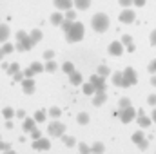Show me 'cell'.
<instances>
[{
	"label": "cell",
	"mask_w": 156,
	"mask_h": 154,
	"mask_svg": "<svg viewBox=\"0 0 156 154\" xmlns=\"http://www.w3.org/2000/svg\"><path fill=\"white\" fill-rule=\"evenodd\" d=\"M105 102H107L105 91H96V93L93 94V105H94V107H100V105H104Z\"/></svg>",
	"instance_id": "14"
},
{
	"label": "cell",
	"mask_w": 156,
	"mask_h": 154,
	"mask_svg": "<svg viewBox=\"0 0 156 154\" xmlns=\"http://www.w3.org/2000/svg\"><path fill=\"white\" fill-rule=\"evenodd\" d=\"M69 76V82H71V85H82V82H83V78L82 75L78 73V71H73L71 75H67Z\"/></svg>",
	"instance_id": "17"
},
{
	"label": "cell",
	"mask_w": 156,
	"mask_h": 154,
	"mask_svg": "<svg viewBox=\"0 0 156 154\" xmlns=\"http://www.w3.org/2000/svg\"><path fill=\"white\" fill-rule=\"evenodd\" d=\"M118 4H120L122 7H129V5L133 4V0H118Z\"/></svg>",
	"instance_id": "49"
},
{
	"label": "cell",
	"mask_w": 156,
	"mask_h": 154,
	"mask_svg": "<svg viewBox=\"0 0 156 154\" xmlns=\"http://www.w3.org/2000/svg\"><path fill=\"white\" fill-rule=\"evenodd\" d=\"M107 51H109L111 56H122L123 54V44L122 42H111L109 47H107Z\"/></svg>",
	"instance_id": "11"
},
{
	"label": "cell",
	"mask_w": 156,
	"mask_h": 154,
	"mask_svg": "<svg viewBox=\"0 0 156 154\" xmlns=\"http://www.w3.org/2000/svg\"><path fill=\"white\" fill-rule=\"evenodd\" d=\"M24 71H18V73H15V75H13V82H22V80H24Z\"/></svg>",
	"instance_id": "42"
},
{
	"label": "cell",
	"mask_w": 156,
	"mask_h": 154,
	"mask_svg": "<svg viewBox=\"0 0 156 154\" xmlns=\"http://www.w3.org/2000/svg\"><path fill=\"white\" fill-rule=\"evenodd\" d=\"M26 37H27V33H26V31H16V35H15L16 42H18V40H22V38H26Z\"/></svg>",
	"instance_id": "46"
},
{
	"label": "cell",
	"mask_w": 156,
	"mask_h": 154,
	"mask_svg": "<svg viewBox=\"0 0 156 154\" xmlns=\"http://www.w3.org/2000/svg\"><path fill=\"white\" fill-rule=\"evenodd\" d=\"M62 71H64L66 75H71V73L75 71V64H73V62H66V64H62Z\"/></svg>",
	"instance_id": "31"
},
{
	"label": "cell",
	"mask_w": 156,
	"mask_h": 154,
	"mask_svg": "<svg viewBox=\"0 0 156 154\" xmlns=\"http://www.w3.org/2000/svg\"><path fill=\"white\" fill-rule=\"evenodd\" d=\"M133 4H134L136 7H144V5H145V0H133Z\"/></svg>",
	"instance_id": "51"
},
{
	"label": "cell",
	"mask_w": 156,
	"mask_h": 154,
	"mask_svg": "<svg viewBox=\"0 0 156 154\" xmlns=\"http://www.w3.org/2000/svg\"><path fill=\"white\" fill-rule=\"evenodd\" d=\"M138 83V75H136V71L133 69V67H127L125 71H123V83H122V87H133V85H136Z\"/></svg>",
	"instance_id": "5"
},
{
	"label": "cell",
	"mask_w": 156,
	"mask_h": 154,
	"mask_svg": "<svg viewBox=\"0 0 156 154\" xmlns=\"http://www.w3.org/2000/svg\"><path fill=\"white\" fill-rule=\"evenodd\" d=\"M44 69H45L47 73H55V71H56V62H55V60H47L45 65H44Z\"/></svg>",
	"instance_id": "30"
},
{
	"label": "cell",
	"mask_w": 156,
	"mask_h": 154,
	"mask_svg": "<svg viewBox=\"0 0 156 154\" xmlns=\"http://www.w3.org/2000/svg\"><path fill=\"white\" fill-rule=\"evenodd\" d=\"M29 134H31V138H33V140H38V138H42V131H38L37 127H35V129H33Z\"/></svg>",
	"instance_id": "40"
},
{
	"label": "cell",
	"mask_w": 156,
	"mask_h": 154,
	"mask_svg": "<svg viewBox=\"0 0 156 154\" xmlns=\"http://www.w3.org/2000/svg\"><path fill=\"white\" fill-rule=\"evenodd\" d=\"M4 56H5V54H4V51H2V49H0V62H2V60H4Z\"/></svg>",
	"instance_id": "57"
},
{
	"label": "cell",
	"mask_w": 156,
	"mask_h": 154,
	"mask_svg": "<svg viewBox=\"0 0 156 154\" xmlns=\"http://www.w3.org/2000/svg\"><path fill=\"white\" fill-rule=\"evenodd\" d=\"M147 69H149V73H151V75H156V58L149 64V67H147Z\"/></svg>",
	"instance_id": "45"
},
{
	"label": "cell",
	"mask_w": 156,
	"mask_h": 154,
	"mask_svg": "<svg viewBox=\"0 0 156 154\" xmlns=\"http://www.w3.org/2000/svg\"><path fill=\"white\" fill-rule=\"evenodd\" d=\"M9 35H11V31H9V27H7L5 24H0V44H4V42H7V38H9Z\"/></svg>",
	"instance_id": "18"
},
{
	"label": "cell",
	"mask_w": 156,
	"mask_h": 154,
	"mask_svg": "<svg viewBox=\"0 0 156 154\" xmlns=\"http://www.w3.org/2000/svg\"><path fill=\"white\" fill-rule=\"evenodd\" d=\"M89 120H91V118H89L87 113H80V114L76 116V121L80 123V125H87V123H89Z\"/></svg>",
	"instance_id": "29"
},
{
	"label": "cell",
	"mask_w": 156,
	"mask_h": 154,
	"mask_svg": "<svg viewBox=\"0 0 156 154\" xmlns=\"http://www.w3.org/2000/svg\"><path fill=\"white\" fill-rule=\"evenodd\" d=\"M100 76H104V78H107L109 75H111V69L107 67V65H98V71H96Z\"/></svg>",
	"instance_id": "33"
},
{
	"label": "cell",
	"mask_w": 156,
	"mask_h": 154,
	"mask_svg": "<svg viewBox=\"0 0 156 154\" xmlns=\"http://www.w3.org/2000/svg\"><path fill=\"white\" fill-rule=\"evenodd\" d=\"M44 37V33H42V29H33L31 33H29V38L33 40V44H38L40 40Z\"/></svg>",
	"instance_id": "24"
},
{
	"label": "cell",
	"mask_w": 156,
	"mask_h": 154,
	"mask_svg": "<svg viewBox=\"0 0 156 154\" xmlns=\"http://www.w3.org/2000/svg\"><path fill=\"white\" fill-rule=\"evenodd\" d=\"M0 49L4 51V54H9V53H13V49H15V45H13V44H9V42H4V45H2Z\"/></svg>",
	"instance_id": "34"
},
{
	"label": "cell",
	"mask_w": 156,
	"mask_h": 154,
	"mask_svg": "<svg viewBox=\"0 0 156 154\" xmlns=\"http://www.w3.org/2000/svg\"><path fill=\"white\" fill-rule=\"evenodd\" d=\"M149 40H151V45H154V47H156V29H153V33H151Z\"/></svg>",
	"instance_id": "50"
},
{
	"label": "cell",
	"mask_w": 156,
	"mask_h": 154,
	"mask_svg": "<svg viewBox=\"0 0 156 154\" xmlns=\"http://www.w3.org/2000/svg\"><path fill=\"white\" fill-rule=\"evenodd\" d=\"M89 82L94 85V89H96V91H105V87H107V85H105V78L100 76L98 73H96V75H93V76L89 78Z\"/></svg>",
	"instance_id": "9"
},
{
	"label": "cell",
	"mask_w": 156,
	"mask_h": 154,
	"mask_svg": "<svg viewBox=\"0 0 156 154\" xmlns=\"http://www.w3.org/2000/svg\"><path fill=\"white\" fill-rule=\"evenodd\" d=\"M151 118H153V121H154V123H156V107H154V109H153V114H151Z\"/></svg>",
	"instance_id": "55"
},
{
	"label": "cell",
	"mask_w": 156,
	"mask_h": 154,
	"mask_svg": "<svg viewBox=\"0 0 156 154\" xmlns=\"http://www.w3.org/2000/svg\"><path fill=\"white\" fill-rule=\"evenodd\" d=\"M118 105H120V109H125V107H129V105H131V100L123 96V98H120V102H118Z\"/></svg>",
	"instance_id": "37"
},
{
	"label": "cell",
	"mask_w": 156,
	"mask_h": 154,
	"mask_svg": "<svg viewBox=\"0 0 156 154\" xmlns=\"http://www.w3.org/2000/svg\"><path fill=\"white\" fill-rule=\"evenodd\" d=\"M136 121H138V125H140L142 129H147V127L153 123V118H151V116H147V114H144V111H138Z\"/></svg>",
	"instance_id": "12"
},
{
	"label": "cell",
	"mask_w": 156,
	"mask_h": 154,
	"mask_svg": "<svg viewBox=\"0 0 156 154\" xmlns=\"http://www.w3.org/2000/svg\"><path fill=\"white\" fill-rule=\"evenodd\" d=\"M78 151H80V154H91V145H87V143H78Z\"/></svg>",
	"instance_id": "35"
},
{
	"label": "cell",
	"mask_w": 156,
	"mask_h": 154,
	"mask_svg": "<svg viewBox=\"0 0 156 154\" xmlns=\"http://www.w3.org/2000/svg\"><path fill=\"white\" fill-rule=\"evenodd\" d=\"M18 71H20V65H18L16 62H13V64H9V65H7V75H9V76H13V75H15V73H18Z\"/></svg>",
	"instance_id": "32"
},
{
	"label": "cell",
	"mask_w": 156,
	"mask_h": 154,
	"mask_svg": "<svg viewBox=\"0 0 156 154\" xmlns=\"http://www.w3.org/2000/svg\"><path fill=\"white\" fill-rule=\"evenodd\" d=\"M33 149H35V151H49V149H51V142L42 136L38 140H33Z\"/></svg>",
	"instance_id": "10"
},
{
	"label": "cell",
	"mask_w": 156,
	"mask_h": 154,
	"mask_svg": "<svg viewBox=\"0 0 156 154\" xmlns=\"http://www.w3.org/2000/svg\"><path fill=\"white\" fill-rule=\"evenodd\" d=\"M105 152V145L102 142H94L91 145V154H104Z\"/></svg>",
	"instance_id": "19"
},
{
	"label": "cell",
	"mask_w": 156,
	"mask_h": 154,
	"mask_svg": "<svg viewBox=\"0 0 156 154\" xmlns=\"http://www.w3.org/2000/svg\"><path fill=\"white\" fill-rule=\"evenodd\" d=\"M47 132H49V136H53V138H62V136L66 134V125H64L62 121L55 120V121H51V123L47 125Z\"/></svg>",
	"instance_id": "4"
},
{
	"label": "cell",
	"mask_w": 156,
	"mask_h": 154,
	"mask_svg": "<svg viewBox=\"0 0 156 154\" xmlns=\"http://www.w3.org/2000/svg\"><path fill=\"white\" fill-rule=\"evenodd\" d=\"M33 45H35V44H33V40L29 38V35H27L26 38L18 40V42L15 44V49H16V51H20V53H24V51H31V49H33Z\"/></svg>",
	"instance_id": "7"
},
{
	"label": "cell",
	"mask_w": 156,
	"mask_h": 154,
	"mask_svg": "<svg viewBox=\"0 0 156 154\" xmlns=\"http://www.w3.org/2000/svg\"><path fill=\"white\" fill-rule=\"evenodd\" d=\"M7 149H11V147H9V143H7V142H2V140H0V151L4 152V151H7Z\"/></svg>",
	"instance_id": "48"
},
{
	"label": "cell",
	"mask_w": 156,
	"mask_h": 154,
	"mask_svg": "<svg viewBox=\"0 0 156 154\" xmlns=\"http://www.w3.org/2000/svg\"><path fill=\"white\" fill-rule=\"evenodd\" d=\"M147 103L153 105V107H156V94H149V96H147Z\"/></svg>",
	"instance_id": "44"
},
{
	"label": "cell",
	"mask_w": 156,
	"mask_h": 154,
	"mask_svg": "<svg viewBox=\"0 0 156 154\" xmlns=\"http://www.w3.org/2000/svg\"><path fill=\"white\" fill-rule=\"evenodd\" d=\"M118 18H120V22H122V24H133V22L136 20V13H134L133 9H129V7H125V9L120 13V16H118Z\"/></svg>",
	"instance_id": "8"
},
{
	"label": "cell",
	"mask_w": 156,
	"mask_h": 154,
	"mask_svg": "<svg viewBox=\"0 0 156 154\" xmlns=\"http://www.w3.org/2000/svg\"><path fill=\"white\" fill-rule=\"evenodd\" d=\"M29 67H31V69L35 71V75H37V73H42V71H45V69H44V65H42L40 62H33V64H31Z\"/></svg>",
	"instance_id": "36"
},
{
	"label": "cell",
	"mask_w": 156,
	"mask_h": 154,
	"mask_svg": "<svg viewBox=\"0 0 156 154\" xmlns=\"http://www.w3.org/2000/svg\"><path fill=\"white\" fill-rule=\"evenodd\" d=\"M73 4H75V7L80 9V11H85V9L91 7V0H73Z\"/></svg>",
	"instance_id": "20"
},
{
	"label": "cell",
	"mask_w": 156,
	"mask_h": 154,
	"mask_svg": "<svg viewBox=\"0 0 156 154\" xmlns=\"http://www.w3.org/2000/svg\"><path fill=\"white\" fill-rule=\"evenodd\" d=\"M53 4L58 11H67V9H71L73 0H53Z\"/></svg>",
	"instance_id": "15"
},
{
	"label": "cell",
	"mask_w": 156,
	"mask_h": 154,
	"mask_svg": "<svg viewBox=\"0 0 156 154\" xmlns=\"http://www.w3.org/2000/svg\"><path fill=\"white\" fill-rule=\"evenodd\" d=\"M2 116H4L5 120H11L13 116H16V111H15L13 107H4V109H2Z\"/></svg>",
	"instance_id": "26"
},
{
	"label": "cell",
	"mask_w": 156,
	"mask_h": 154,
	"mask_svg": "<svg viewBox=\"0 0 156 154\" xmlns=\"http://www.w3.org/2000/svg\"><path fill=\"white\" fill-rule=\"evenodd\" d=\"M125 49H127L129 53H134V51H136V45H134V44H131V45H127Z\"/></svg>",
	"instance_id": "53"
},
{
	"label": "cell",
	"mask_w": 156,
	"mask_h": 154,
	"mask_svg": "<svg viewBox=\"0 0 156 154\" xmlns=\"http://www.w3.org/2000/svg\"><path fill=\"white\" fill-rule=\"evenodd\" d=\"M24 76H26V78H33V76H35V71H33L31 67H27V69L24 71Z\"/></svg>",
	"instance_id": "47"
},
{
	"label": "cell",
	"mask_w": 156,
	"mask_h": 154,
	"mask_svg": "<svg viewBox=\"0 0 156 154\" xmlns=\"http://www.w3.org/2000/svg\"><path fill=\"white\" fill-rule=\"evenodd\" d=\"M62 142H64V145H66V147H69V149L78 145L76 138H75V136H67V134H64V136H62Z\"/></svg>",
	"instance_id": "22"
},
{
	"label": "cell",
	"mask_w": 156,
	"mask_h": 154,
	"mask_svg": "<svg viewBox=\"0 0 156 154\" xmlns=\"http://www.w3.org/2000/svg\"><path fill=\"white\" fill-rule=\"evenodd\" d=\"M66 18H67V20H75V18H76V13H75L73 9H67V11H66Z\"/></svg>",
	"instance_id": "43"
},
{
	"label": "cell",
	"mask_w": 156,
	"mask_h": 154,
	"mask_svg": "<svg viewBox=\"0 0 156 154\" xmlns=\"http://www.w3.org/2000/svg\"><path fill=\"white\" fill-rule=\"evenodd\" d=\"M113 83L116 85V87H122V83H123V73H115L113 75Z\"/></svg>",
	"instance_id": "28"
},
{
	"label": "cell",
	"mask_w": 156,
	"mask_h": 154,
	"mask_svg": "<svg viewBox=\"0 0 156 154\" xmlns=\"http://www.w3.org/2000/svg\"><path fill=\"white\" fill-rule=\"evenodd\" d=\"M83 24H80V22H75L73 20V24H71V27L66 31V40L69 42V44H76L80 40L83 38Z\"/></svg>",
	"instance_id": "1"
},
{
	"label": "cell",
	"mask_w": 156,
	"mask_h": 154,
	"mask_svg": "<svg viewBox=\"0 0 156 154\" xmlns=\"http://www.w3.org/2000/svg\"><path fill=\"white\" fill-rule=\"evenodd\" d=\"M122 44H123L125 47H127V45H131V44H134V42H133V37H129V35H123V37H122Z\"/></svg>",
	"instance_id": "39"
},
{
	"label": "cell",
	"mask_w": 156,
	"mask_h": 154,
	"mask_svg": "<svg viewBox=\"0 0 156 154\" xmlns=\"http://www.w3.org/2000/svg\"><path fill=\"white\" fill-rule=\"evenodd\" d=\"M151 85H154V87H156V75L151 76Z\"/></svg>",
	"instance_id": "54"
},
{
	"label": "cell",
	"mask_w": 156,
	"mask_h": 154,
	"mask_svg": "<svg viewBox=\"0 0 156 154\" xmlns=\"http://www.w3.org/2000/svg\"><path fill=\"white\" fill-rule=\"evenodd\" d=\"M136 116H138V111H136L133 105H129V107H125V109H120V111H118V118H120V121H122V123H131V121H134V120H136Z\"/></svg>",
	"instance_id": "3"
},
{
	"label": "cell",
	"mask_w": 156,
	"mask_h": 154,
	"mask_svg": "<svg viewBox=\"0 0 156 154\" xmlns=\"http://www.w3.org/2000/svg\"><path fill=\"white\" fill-rule=\"evenodd\" d=\"M35 120H37V123H44L45 120H47V111H44V109H38L37 113H35V116H33Z\"/></svg>",
	"instance_id": "25"
},
{
	"label": "cell",
	"mask_w": 156,
	"mask_h": 154,
	"mask_svg": "<svg viewBox=\"0 0 156 154\" xmlns=\"http://www.w3.org/2000/svg\"><path fill=\"white\" fill-rule=\"evenodd\" d=\"M16 116H18L20 120H24V118H26V111H24V109H18V111H16Z\"/></svg>",
	"instance_id": "52"
},
{
	"label": "cell",
	"mask_w": 156,
	"mask_h": 154,
	"mask_svg": "<svg viewBox=\"0 0 156 154\" xmlns=\"http://www.w3.org/2000/svg\"><path fill=\"white\" fill-rule=\"evenodd\" d=\"M71 24H73V20H67V18H66V20L62 22V26H60V27H62V31L66 33V31H67V29L71 27Z\"/></svg>",
	"instance_id": "41"
},
{
	"label": "cell",
	"mask_w": 156,
	"mask_h": 154,
	"mask_svg": "<svg viewBox=\"0 0 156 154\" xmlns=\"http://www.w3.org/2000/svg\"><path fill=\"white\" fill-rule=\"evenodd\" d=\"M49 20H51V24H53V26H62V22L66 20V16H64L62 13H53Z\"/></svg>",
	"instance_id": "21"
},
{
	"label": "cell",
	"mask_w": 156,
	"mask_h": 154,
	"mask_svg": "<svg viewBox=\"0 0 156 154\" xmlns=\"http://www.w3.org/2000/svg\"><path fill=\"white\" fill-rule=\"evenodd\" d=\"M22 127H24V131H26V132H31V131L37 127V120H35V118H27V116H26V118H24Z\"/></svg>",
	"instance_id": "16"
},
{
	"label": "cell",
	"mask_w": 156,
	"mask_h": 154,
	"mask_svg": "<svg viewBox=\"0 0 156 154\" xmlns=\"http://www.w3.org/2000/svg\"><path fill=\"white\" fill-rule=\"evenodd\" d=\"M53 58H55V51H53V49H47V51L44 53V60L47 62V60H53Z\"/></svg>",
	"instance_id": "38"
},
{
	"label": "cell",
	"mask_w": 156,
	"mask_h": 154,
	"mask_svg": "<svg viewBox=\"0 0 156 154\" xmlns=\"http://www.w3.org/2000/svg\"><path fill=\"white\" fill-rule=\"evenodd\" d=\"M131 140L138 145V149H140V151H145V149H147V145H149V143H147V140H145V136H144V131H136V132L131 136Z\"/></svg>",
	"instance_id": "6"
},
{
	"label": "cell",
	"mask_w": 156,
	"mask_h": 154,
	"mask_svg": "<svg viewBox=\"0 0 156 154\" xmlns=\"http://www.w3.org/2000/svg\"><path fill=\"white\" fill-rule=\"evenodd\" d=\"M47 114L51 116V118H55V120H58V118L62 116V109H60V107H51V109L47 111Z\"/></svg>",
	"instance_id": "27"
},
{
	"label": "cell",
	"mask_w": 156,
	"mask_h": 154,
	"mask_svg": "<svg viewBox=\"0 0 156 154\" xmlns=\"http://www.w3.org/2000/svg\"><path fill=\"white\" fill-rule=\"evenodd\" d=\"M4 154H16L13 149H7V151H4Z\"/></svg>",
	"instance_id": "56"
},
{
	"label": "cell",
	"mask_w": 156,
	"mask_h": 154,
	"mask_svg": "<svg viewBox=\"0 0 156 154\" xmlns=\"http://www.w3.org/2000/svg\"><path fill=\"white\" fill-rule=\"evenodd\" d=\"M109 16L105 15V13H96L93 18H91V26H93V29L96 31V33H105L107 29H109Z\"/></svg>",
	"instance_id": "2"
},
{
	"label": "cell",
	"mask_w": 156,
	"mask_h": 154,
	"mask_svg": "<svg viewBox=\"0 0 156 154\" xmlns=\"http://www.w3.org/2000/svg\"><path fill=\"white\" fill-rule=\"evenodd\" d=\"M20 83H22L24 94H33V93H35V80H33V78H24Z\"/></svg>",
	"instance_id": "13"
},
{
	"label": "cell",
	"mask_w": 156,
	"mask_h": 154,
	"mask_svg": "<svg viewBox=\"0 0 156 154\" xmlns=\"http://www.w3.org/2000/svg\"><path fill=\"white\" fill-rule=\"evenodd\" d=\"M82 91H83V94H87V96H93V94L96 93V89H94V85H93L91 82L83 83V85H82Z\"/></svg>",
	"instance_id": "23"
}]
</instances>
